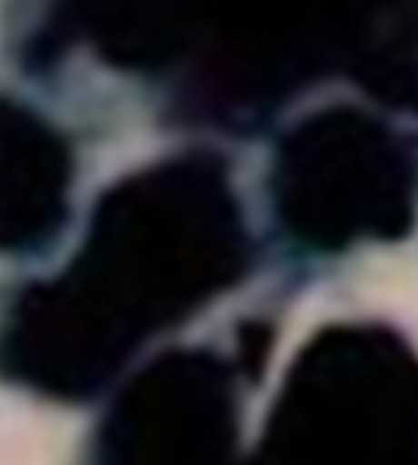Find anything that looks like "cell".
Instances as JSON below:
<instances>
[{"instance_id":"obj_3","label":"cell","mask_w":418,"mask_h":465,"mask_svg":"<svg viewBox=\"0 0 418 465\" xmlns=\"http://www.w3.org/2000/svg\"><path fill=\"white\" fill-rule=\"evenodd\" d=\"M413 164L396 137L357 109L304 120L276 156L279 218L323 251L402 237L413 223Z\"/></svg>"},{"instance_id":"obj_2","label":"cell","mask_w":418,"mask_h":465,"mask_svg":"<svg viewBox=\"0 0 418 465\" xmlns=\"http://www.w3.org/2000/svg\"><path fill=\"white\" fill-rule=\"evenodd\" d=\"M263 457L418 465V360L383 326L321 331L293 362Z\"/></svg>"},{"instance_id":"obj_6","label":"cell","mask_w":418,"mask_h":465,"mask_svg":"<svg viewBox=\"0 0 418 465\" xmlns=\"http://www.w3.org/2000/svg\"><path fill=\"white\" fill-rule=\"evenodd\" d=\"M70 159L54 129L31 112L0 109V234L28 251L51 240L67 209Z\"/></svg>"},{"instance_id":"obj_4","label":"cell","mask_w":418,"mask_h":465,"mask_svg":"<svg viewBox=\"0 0 418 465\" xmlns=\"http://www.w3.org/2000/svg\"><path fill=\"white\" fill-rule=\"evenodd\" d=\"M341 0H209L193 45L195 106L251 123L341 64Z\"/></svg>"},{"instance_id":"obj_5","label":"cell","mask_w":418,"mask_h":465,"mask_svg":"<svg viewBox=\"0 0 418 465\" xmlns=\"http://www.w3.org/2000/svg\"><path fill=\"white\" fill-rule=\"evenodd\" d=\"M237 438L232 376L206 351L164 354L123 391L101 430L117 465H213Z\"/></svg>"},{"instance_id":"obj_1","label":"cell","mask_w":418,"mask_h":465,"mask_svg":"<svg viewBox=\"0 0 418 465\" xmlns=\"http://www.w3.org/2000/svg\"><path fill=\"white\" fill-rule=\"evenodd\" d=\"M245 260L240 209L215 162L143 171L106 193L70 271L20 299L12 368L51 396H90L151 331L234 284Z\"/></svg>"},{"instance_id":"obj_8","label":"cell","mask_w":418,"mask_h":465,"mask_svg":"<svg viewBox=\"0 0 418 465\" xmlns=\"http://www.w3.org/2000/svg\"><path fill=\"white\" fill-rule=\"evenodd\" d=\"M341 64L391 106L418 114V0H341Z\"/></svg>"},{"instance_id":"obj_9","label":"cell","mask_w":418,"mask_h":465,"mask_svg":"<svg viewBox=\"0 0 418 465\" xmlns=\"http://www.w3.org/2000/svg\"><path fill=\"white\" fill-rule=\"evenodd\" d=\"M265 349H268V341H265V331L263 329H245L243 331V360L251 371H257L263 357H265Z\"/></svg>"},{"instance_id":"obj_7","label":"cell","mask_w":418,"mask_h":465,"mask_svg":"<svg viewBox=\"0 0 418 465\" xmlns=\"http://www.w3.org/2000/svg\"><path fill=\"white\" fill-rule=\"evenodd\" d=\"M209 0H65V23L109 64L159 70L193 54Z\"/></svg>"}]
</instances>
